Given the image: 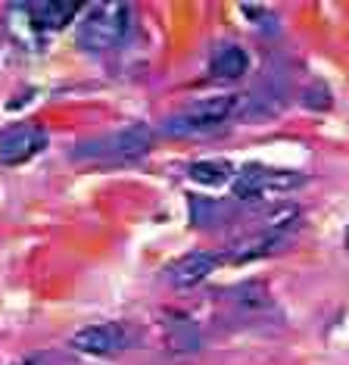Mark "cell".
I'll list each match as a JSON object with an SVG mask.
<instances>
[{
    "mask_svg": "<svg viewBox=\"0 0 349 365\" xmlns=\"http://www.w3.org/2000/svg\"><path fill=\"white\" fill-rule=\"evenodd\" d=\"M249 72V53L240 44H222L209 56V76L219 81H237Z\"/></svg>",
    "mask_w": 349,
    "mask_h": 365,
    "instance_id": "9",
    "label": "cell"
},
{
    "mask_svg": "<svg viewBox=\"0 0 349 365\" xmlns=\"http://www.w3.org/2000/svg\"><path fill=\"white\" fill-rule=\"evenodd\" d=\"M131 328H125L122 322H100V325H88L81 331H75L69 346L81 356H94V359H110V356H119L131 346Z\"/></svg>",
    "mask_w": 349,
    "mask_h": 365,
    "instance_id": "5",
    "label": "cell"
},
{
    "mask_svg": "<svg viewBox=\"0 0 349 365\" xmlns=\"http://www.w3.org/2000/svg\"><path fill=\"white\" fill-rule=\"evenodd\" d=\"M219 265H222V256L212 253V250L184 253L181 259H174L169 265V284L172 287H181V290L197 287V284H203V281L209 278L212 272L219 269Z\"/></svg>",
    "mask_w": 349,
    "mask_h": 365,
    "instance_id": "7",
    "label": "cell"
},
{
    "mask_svg": "<svg viewBox=\"0 0 349 365\" xmlns=\"http://www.w3.org/2000/svg\"><path fill=\"white\" fill-rule=\"evenodd\" d=\"M303 185H306V175L296 169H271V165L253 163L237 169L231 194L244 203H265V200H281V197L293 194Z\"/></svg>",
    "mask_w": 349,
    "mask_h": 365,
    "instance_id": "4",
    "label": "cell"
},
{
    "mask_svg": "<svg viewBox=\"0 0 349 365\" xmlns=\"http://www.w3.org/2000/svg\"><path fill=\"white\" fill-rule=\"evenodd\" d=\"M25 13H28L31 26L38 31H60L78 19L81 6L72 4V0H47V4H28Z\"/></svg>",
    "mask_w": 349,
    "mask_h": 365,
    "instance_id": "8",
    "label": "cell"
},
{
    "mask_svg": "<svg viewBox=\"0 0 349 365\" xmlns=\"http://www.w3.org/2000/svg\"><path fill=\"white\" fill-rule=\"evenodd\" d=\"M281 240H284V235H281V231H269V228H265V231H259V235L240 240L234 250H231L228 259L237 262V265L256 262V259H262V256H271V253L281 247Z\"/></svg>",
    "mask_w": 349,
    "mask_h": 365,
    "instance_id": "10",
    "label": "cell"
},
{
    "mask_svg": "<svg viewBox=\"0 0 349 365\" xmlns=\"http://www.w3.org/2000/svg\"><path fill=\"white\" fill-rule=\"evenodd\" d=\"M165 344H169L172 350H199L203 337H199L194 322L174 319V322H169V328H165Z\"/></svg>",
    "mask_w": 349,
    "mask_h": 365,
    "instance_id": "12",
    "label": "cell"
},
{
    "mask_svg": "<svg viewBox=\"0 0 349 365\" xmlns=\"http://www.w3.org/2000/svg\"><path fill=\"white\" fill-rule=\"evenodd\" d=\"M135 6L131 4H90L78 19V44L90 53H110L131 35Z\"/></svg>",
    "mask_w": 349,
    "mask_h": 365,
    "instance_id": "1",
    "label": "cell"
},
{
    "mask_svg": "<svg viewBox=\"0 0 349 365\" xmlns=\"http://www.w3.org/2000/svg\"><path fill=\"white\" fill-rule=\"evenodd\" d=\"M190 178L206 187H222V185H234L237 169L228 160H199L190 165Z\"/></svg>",
    "mask_w": 349,
    "mask_h": 365,
    "instance_id": "11",
    "label": "cell"
},
{
    "mask_svg": "<svg viewBox=\"0 0 349 365\" xmlns=\"http://www.w3.org/2000/svg\"><path fill=\"white\" fill-rule=\"evenodd\" d=\"M234 303L244 312H259V309H269L271 306V297L262 284H244V287L234 290Z\"/></svg>",
    "mask_w": 349,
    "mask_h": 365,
    "instance_id": "13",
    "label": "cell"
},
{
    "mask_svg": "<svg viewBox=\"0 0 349 365\" xmlns=\"http://www.w3.org/2000/svg\"><path fill=\"white\" fill-rule=\"evenodd\" d=\"M153 128H147L144 122H131L119 131H110V135L88 140V144L75 147L72 160L78 163H90V165H119V163H131L140 160L153 150Z\"/></svg>",
    "mask_w": 349,
    "mask_h": 365,
    "instance_id": "2",
    "label": "cell"
},
{
    "mask_svg": "<svg viewBox=\"0 0 349 365\" xmlns=\"http://www.w3.org/2000/svg\"><path fill=\"white\" fill-rule=\"evenodd\" d=\"M343 244H346V250H349V228H346V235H343Z\"/></svg>",
    "mask_w": 349,
    "mask_h": 365,
    "instance_id": "14",
    "label": "cell"
},
{
    "mask_svg": "<svg viewBox=\"0 0 349 365\" xmlns=\"http://www.w3.org/2000/svg\"><path fill=\"white\" fill-rule=\"evenodd\" d=\"M47 147V131L31 122L0 131V165H25Z\"/></svg>",
    "mask_w": 349,
    "mask_h": 365,
    "instance_id": "6",
    "label": "cell"
},
{
    "mask_svg": "<svg viewBox=\"0 0 349 365\" xmlns=\"http://www.w3.org/2000/svg\"><path fill=\"white\" fill-rule=\"evenodd\" d=\"M244 106V94H215L184 106L181 113L169 115L162 122V131L169 138H199L219 131L224 122H231Z\"/></svg>",
    "mask_w": 349,
    "mask_h": 365,
    "instance_id": "3",
    "label": "cell"
}]
</instances>
